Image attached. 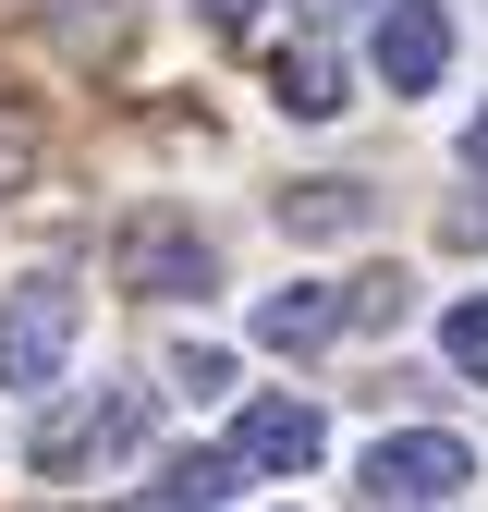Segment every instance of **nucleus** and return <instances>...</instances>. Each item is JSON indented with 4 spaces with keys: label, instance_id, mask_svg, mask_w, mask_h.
<instances>
[{
    "label": "nucleus",
    "instance_id": "obj_1",
    "mask_svg": "<svg viewBox=\"0 0 488 512\" xmlns=\"http://www.w3.org/2000/svg\"><path fill=\"white\" fill-rule=\"evenodd\" d=\"M74 330H86V293L61 281V269H25L13 293H0V391H49L61 366H74Z\"/></svg>",
    "mask_w": 488,
    "mask_h": 512
},
{
    "label": "nucleus",
    "instance_id": "obj_2",
    "mask_svg": "<svg viewBox=\"0 0 488 512\" xmlns=\"http://www.w3.org/2000/svg\"><path fill=\"white\" fill-rule=\"evenodd\" d=\"M476 488V439L464 427H391L379 452H366V500L379 512H440Z\"/></svg>",
    "mask_w": 488,
    "mask_h": 512
},
{
    "label": "nucleus",
    "instance_id": "obj_3",
    "mask_svg": "<svg viewBox=\"0 0 488 512\" xmlns=\"http://www.w3.org/2000/svg\"><path fill=\"white\" fill-rule=\"evenodd\" d=\"M110 269H122V293L183 305V293L220 281V256H208V232L183 220V208H135V220H122V244H110Z\"/></svg>",
    "mask_w": 488,
    "mask_h": 512
},
{
    "label": "nucleus",
    "instance_id": "obj_4",
    "mask_svg": "<svg viewBox=\"0 0 488 512\" xmlns=\"http://www.w3.org/2000/svg\"><path fill=\"white\" fill-rule=\"evenodd\" d=\"M147 427H159V391H98V403H61L37 427V476H98L122 452H147Z\"/></svg>",
    "mask_w": 488,
    "mask_h": 512
},
{
    "label": "nucleus",
    "instance_id": "obj_5",
    "mask_svg": "<svg viewBox=\"0 0 488 512\" xmlns=\"http://www.w3.org/2000/svg\"><path fill=\"white\" fill-rule=\"evenodd\" d=\"M366 61H379V86H391V98H427V86L452 74V13H440V0H379Z\"/></svg>",
    "mask_w": 488,
    "mask_h": 512
},
{
    "label": "nucleus",
    "instance_id": "obj_6",
    "mask_svg": "<svg viewBox=\"0 0 488 512\" xmlns=\"http://www.w3.org/2000/svg\"><path fill=\"white\" fill-rule=\"evenodd\" d=\"M330 452V415L305 403V391H269V403H244V427H232V464L244 476H305Z\"/></svg>",
    "mask_w": 488,
    "mask_h": 512
},
{
    "label": "nucleus",
    "instance_id": "obj_7",
    "mask_svg": "<svg viewBox=\"0 0 488 512\" xmlns=\"http://www.w3.org/2000/svg\"><path fill=\"white\" fill-rule=\"evenodd\" d=\"M281 232L293 244H366V232H379V196H366V183L354 171H318V183H281Z\"/></svg>",
    "mask_w": 488,
    "mask_h": 512
},
{
    "label": "nucleus",
    "instance_id": "obj_8",
    "mask_svg": "<svg viewBox=\"0 0 488 512\" xmlns=\"http://www.w3.org/2000/svg\"><path fill=\"white\" fill-rule=\"evenodd\" d=\"M342 330H354V293L342 281H281L257 305V354H330Z\"/></svg>",
    "mask_w": 488,
    "mask_h": 512
},
{
    "label": "nucleus",
    "instance_id": "obj_9",
    "mask_svg": "<svg viewBox=\"0 0 488 512\" xmlns=\"http://www.w3.org/2000/svg\"><path fill=\"white\" fill-rule=\"evenodd\" d=\"M269 86H281V110H293V122H342V110H354V98H342V61H330L318 37L281 49V61H269Z\"/></svg>",
    "mask_w": 488,
    "mask_h": 512
},
{
    "label": "nucleus",
    "instance_id": "obj_10",
    "mask_svg": "<svg viewBox=\"0 0 488 512\" xmlns=\"http://www.w3.org/2000/svg\"><path fill=\"white\" fill-rule=\"evenodd\" d=\"M232 476H244L232 452H183V464H171L159 488H135V500H110V512H220V488H232Z\"/></svg>",
    "mask_w": 488,
    "mask_h": 512
},
{
    "label": "nucleus",
    "instance_id": "obj_11",
    "mask_svg": "<svg viewBox=\"0 0 488 512\" xmlns=\"http://www.w3.org/2000/svg\"><path fill=\"white\" fill-rule=\"evenodd\" d=\"M440 354H452L464 378H488V293H464V305L440 317Z\"/></svg>",
    "mask_w": 488,
    "mask_h": 512
},
{
    "label": "nucleus",
    "instance_id": "obj_12",
    "mask_svg": "<svg viewBox=\"0 0 488 512\" xmlns=\"http://www.w3.org/2000/svg\"><path fill=\"white\" fill-rule=\"evenodd\" d=\"M171 378H183V391H232V354H220V342H183Z\"/></svg>",
    "mask_w": 488,
    "mask_h": 512
},
{
    "label": "nucleus",
    "instance_id": "obj_13",
    "mask_svg": "<svg viewBox=\"0 0 488 512\" xmlns=\"http://www.w3.org/2000/svg\"><path fill=\"white\" fill-rule=\"evenodd\" d=\"M25 159H37V135H25L13 110H0V196H13V183H25Z\"/></svg>",
    "mask_w": 488,
    "mask_h": 512
},
{
    "label": "nucleus",
    "instance_id": "obj_14",
    "mask_svg": "<svg viewBox=\"0 0 488 512\" xmlns=\"http://www.w3.org/2000/svg\"><path fill=\"white\" fill-rule=\"evenodd\" d=\"M196 13H208V25H257V0H196Z\"/></svg>",
    "mask_w": 488,
    "mask_h": 512
},
{
    "label": "nucleus",
    "instance_id": "obj_15",
    "mask_svg": "<svg viewBox=\"0 0 488 512\" xmlns=\"http://www.w3.org/2000/svg\"><path fill=\"white\" fill-rule=\"evenodd\" d=\"M464 171H488V110H476V122H464Z\"/></svg>",
    "mask_w": 488,
    "mask_h": 512
}]
</instances>
